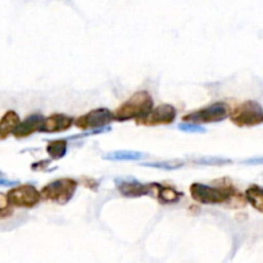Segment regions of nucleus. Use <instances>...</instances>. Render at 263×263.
<instances>
[{"label":"nucleus","instance_id":"obj_7","mask_svg":"<svg viewBox=\"0 0 263 263\" xmlns=\"http://www.w3.org/2000/svg\"><path fill=\"white\" fill-rule=\"evenodd\" d=\"M113 121H115L113 112H110L108 108H97L76 118L73 125L82 131L97 130V128L107 127Z\"/></svg>","mask_w":263,"mask_h":263},{"label":"nucleus","instance_id":"obj_12","mask_svg":"<svg viewBox=\"0 0 263 263\" xmlns=\"http://www.w3.org/2000/svg\"><path fill=\"white\" fill-rule=\"evenodd\" d=\"M153 197L158 198V200L163 204H174V203L180 202L184 193L179 192L175 187L168 186V185H162V184H152V194Z\"/></svg>","mask_w":263,"mask_h":263},{"label":"nucleus","instance_id":"obj_13","mask_svg":"<svg viewBox=\"0 0 263 263\" xmlns=\"http://www.w3.org/2000/svg\"><path fill=\"white\" fill-rule=\"evenodd\" d=\"M20 116L15 110H7L0 118V141L13 135L17 125L20 123Z\"/></svg>","mask_w":263,"mask_h":263},{"label":"nucleus","instance_id":"obj_17","mask_svg":"<svg viewBox=\"0 0 263 263\" xmlns=\"http://www.w3.org/2000/svg\"><path fill=\"white\" fill-rule=\"evenodd\" d=\"M141 166L153 167V168H161V170H177L180 168V167L184 166V162H171V161L151 162V163H141Z\"/></svg>","mask_w":263,"mask_h":263},{"label":"nucleus","instance_id":"obj_16","mask_svg":"<svg viewBox=\"0 0 263 263\" xmlns=\"http://www.w3.org/2000/svg\"><path fill=\"white\" fill-rule=\"evenodd\" d=\"M146 154L141 153V152H133V151H117L108 153L103 156V158L107 161H140V159L145 158Z\"/></svg>","mask_w":263,"mask_h":263},{"label":"nucleus","instance_id":"obj_6","mask_svg":"<svg viewBox=\"0 0 263 263\" xmlns=\"http://www.w3.org/2000/svg\"><path fill=\"white\" fill-rule=\"evenodd\" d=\"M7 200L10 207L33 208L41 202V194L33 185H17L7 193Z\"/></svg>","mask_w":263,"mask_h":263},{"label":"nucleus","instance_id":"obj_19","mask_svg":"<svg viewBox=\"0 0 263 263\" xmlns=\"http://www.w3.org/2000/svg\"><path fill=\"white\" fill-rule=\"evenodd\" d=\"M246 164H263V157H258V158H251L244 161Z\"/></svg>","mask_w":263,"mask_h":263},{"label":"nucleus","instance_id":"obj_14","mask_svg":"<svg viewBox=\"0 0 263 263\" xmlns=\"http://www.w3.org/2000/svg\"><path fill=\"white\" fill-rule=\"evenodd\" d=\"M246 200L258 212L263 213V187L259 185H251L246 190Z\"/></svg>","mask_w":263,"mask_h":263},{"label":"nucleus","instance_id":"obj_18","mask_svg":"<svg viewBox=\"0 0 263 263\" xmlns=\"http://www.w3.org/2000/svg\"><path fill=\"white\" fill-rule=\"evenodd\" d=\"M179 130L185 131V133H205V128L202 127L200 125H197V123H190V122H184L180 123Z\"/></svg>","mask_w":263,"mask_h":263},{"label":"nucleus","instance_id":"obj_9","mask_svg":"<svg viewBox=\"0 0 263 263\" xmlns=\"http://www.w3.org/2000/svg\"><path fill=\"white\" fill-rule=\"evenodd\" d=\"M120 194L127 198H139L152 194V184H141L138 180H120L116 179Z\"/></svg>","mask_w":263,"mask_h":263},{"label":"nucleus","instance_id":"obj_15","mask_svg":"<svg viewBox=\"0 0 263 263\" xmlns=\"http://www.w3.org/2000/svg\"><path fill=\"white\" fill-rule=\"evenodd\" d=\"M67 149H68V143L64 139H58V140L49 141L46 145V153L54 161L62 159L67 154Z\"/></svg>","mask_w":263,"mask_h":263},{"label":"nucleus","instance_id":"obj_2","mask_svg":"<svg viewBox=\"0 0 263 263\" xmlns=\"http://www.w3.org/2000/svg\"><path fill=\"white\" fill-rule=\"evenodd\" d=\"M154 108V100L151 92L146 90H140L131 95L125 103L120 105L113 112L115 121L125 122V121H138L145 115H148Z\"/></svg>","mask_w":263,"mask_h":263},{"label":"nucleus","instance_id":"obj_11","mask_svg":"<svg viewBox=\"0 0 263 263\" xmlns=\"http://www.w3.org/2000/svg\"><path fill=\"white\" fill-rule=\"evenodd\" d=\"M44 117L41 115H31L23 121H20L15 130L13 131V136L18 140L26 139L33 135L35 133H40Z\"/></svg>","mask_w":263,"mask_h":263},{"label":"nucleus","instance_id":"obj_8","mask_svg":"<svg viewBox=\"0 0 263 263\" xmlns=\"http://www.w3.org/2000/svg\"><path fill=\"white\" fill-rule=\"evenodd\" d=\"M177 116V110L174 105L171 104H161L158 107L153 108L148 115L141 117L140 120L136 121L138 125L141 126H166L171 125Z\"/></svg>","mask_w":263,"mask_h":263},{"label":"nucleus","instance_id":"obj_3","mask_svg":"<svg viewBox=\"0 0 263 263\" xmlns=\"http://www.w3.org/2000/svg\"><path fill=\"white\" fill-rule=\"evenodd\" d=\"M77 187L79 182L73 179L63 177V179L54 180L40 190L41 199L55 204H66L73 198Z\"/></svg>","mask_w":263,"mask_h":263},{"label":"nucleus","instance_id":"obj_5","mask_svg":"<svg viewBox=\"0 0 263 263\" xmlns=\"http://www.w3.org/2000/svg\"><path fill=\"white\" fill-rule=\"evenodd\" d=\"M230 116V108L226 103L217 102L208 107L200 108V109L190 112L182 117V121L190 123H197V125H203V123H213L221 122L226 120Z\"/></svg>","mask_w":263,"mask_h":263},{"label":"nucleus","instance_id":"obj_4","mask_svg":"<svg viewBox=\"0 0 263 263\" xmlns=\"http://www.w3.org/2000/svg\"><path fill=\"white\" fill-rule=\"evenodd\" d=\"M229 117L239 127H254L263 123V107L256 100H247L230 112Z\"/></svg>","mask_w":263,"mask_h":263},{"label":"nucleus","instance_id":"obj_1","mask_svg":"<svg viewBox=\"0 0 263 263\" xmlns=\"http://www.w3.org/2000/svg\"><path fill=\"white\" fill-rule=\"evenodd\" d=\"M190 195L193 199L202 204H223V203H238V207L246 205V197L240 194L231 184L211 186V185L194 182L190 185Z\"/></svg>","mask_w":263,"mask_h":263},{"label":"nucleus","instance_id":"obj_10","mask_svg":"<svg viewBox=\"0 0 263 263\" xmlns=\"http://www.w3.org/2000/svg\"><path fill=\"white\" fill-rule=\"evenodd\" d=\"M73 122L74 118L69 117V116L63 115V113H54L49 117H44L40 133H63V131L69 130L73 126Z\"/></svg>","mask_w":263,"mask_h":263}]
</instances>
